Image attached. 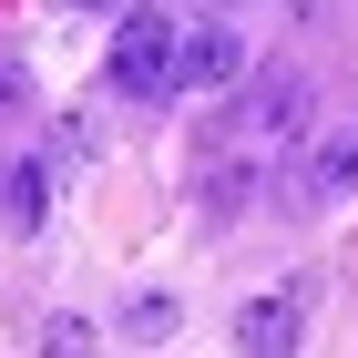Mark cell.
<instances>
[{
	"label": "cell",
	"instance_id": "6da1fadb",
	"mask_svg": "<svg viewBox=\"0 0 358 358\" xmlns=\"http://www.w3.org/2000/svg\"><path fill=\"white\" fill-rule=\"evenodd\" d=\"M103 92L113 103H174V21L164 10H134L113 21V52H103Z\"/></svg>",
	"mask_w": 358,
	"mask_h": 358
},
{
	"label": "cell",
	"instance_id": "7a4b0ae2",
	"mask_svg": "<svg viewBox=\"0 0 358 358\" xmlns=\"http://www.w3.org/2000/svg\"><path fill=\"white\" fill-rule=\"evenodd\" d=\"M236 83H246V31L236 21L174 31V92H236Z\"/></svg>",
	"mask_w": 358,
	"mask_h": 358
},
{
	"label": "cell",
	"instance_id": "3957f363",
	"mask_svg": "<svg viewBox=\"0 0 358 358\" xmlns=\"http://www.w3.org/2000/svg\"><path fill=\"white\" fill-rule=\"evenodd\" d=\"M297 328H307V287H266L236 307V358H297Z\"/></svg>",
	"mask_w": 358,
	"mask_h": 358
},
{
	"label": "cell",
	"instance_id": "277c9868",
	"mask_svg": "<svg viewBox=\"0 0 358 358\" xmlns=\"http://www.w3.org/2000/svg\"><path fill=\"white\" fill-rule=\"evenodd\" d=\"M297 194L317 205V215L358 194V123H328V134L307 143V174H297Z\"/></svg>",
	"mask_w": 358,
	"mask_h": 358
},
{
	"label": "cell",
	"instance_id": "5b68a950",
	"mask_svg": "<svg viewBox=\"0 0 358 358\" xmlns=\"http://www.w3.org/2000/svg\"><path fill=\"white\" fill-rule=\"evenodd\" d=\"M246 123H256V143H297L307 134V83H297V72H266L256 103H246Z\"/></svg>",
	"mask_w": 358,
	"mask_h": 358
},
{
	"label": "cell",
	"instance_id": "8992f818",
	"mask_svg": "<svg viewBox=\"0 0 358 358\" xmlns=\"http://www.w3.org/2000/svg\"><path fill=\"white\" fill-rule=\"evenodd\" d=\"M0 215L21 225V236H31V225H41V215H52V174L31 164V154H21V164H10V174H0Z\"/></svg>",
	"mask_w": 358,
	"mask_h": 358
},
{
	"label": "cell",
	"instance_id": "52a82bcc",
	"mask_svg": "<svg viewBox=\"0 0 358 358\" xmlns=\"http://www.w3.org/2000/svg\"><path fill=\"white\" fill-rule=\"evenodd\" d=\"M103 348V328H92V317H72V307H62V317H41V358H92Z\"/></svg>",
	"mask_w": 358,
	"mask_h": 358
},
{
	"label": "cell",
	"instance_id": "ba28073f",
	"mask_svg": "<svg viewBox=\"0 0 358 358\" xmlns=\"http://www.w3.org/2000/svg\"><path fill=\"white\" fill-rule=\"evenodd\" d=\"M21 113H31V62L0 41V123H21Z\"/></svg>",
	"mask_w": 358,
	"mask_h": 358
},
{
	"label": "cell",
	"instance_id": "9c48e42d",
	"mask_svg": "<svg viewBox=\"0 0 358 358\" xmlns=\"http://www.w3.org/2000/svg\"><path fill=\"white\" fill-rule=\"evenodd\" d=\"M246 185H256L246 164H215V174H205V205H215V215H236V205H246Z\"/></svg>",
	"mask_w": 358,
	"mask_h": 358
},
{
	"label": "cell",
	"instance_id": "30bf717a",
	"mask_svg": "<svg viewBox=\"0 0 358 358\" xmlns=\"http://www.w3.org/2000/svg\"><path fill=\"white\" fill-rule=\"evenodd\" d=\"M123 328H134V338H164V328H174V297H134V307H123Z\"/></svg>",
	"mask_w": 358,
	"mask_h": 358
},
{
	"label": "cell",
	"instance_id": "8fae6325",
	"mask_svg": "<svg viewBox=\"0 0 358 358\" xmlns=\"http://www.w3.org/2000/svg\"><path fill=\"white\" fill-rule=\"evenodd\" d=\"M72 10H123V0H72Z\"/></svg>",
	"mask_w": 358,
	"mask_h": 358
}]
</instances>
